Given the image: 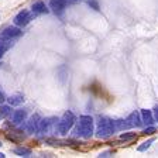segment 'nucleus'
<instances>
[{"label": "nucleus", "mask_w": 158, "mask_h": 158, "mask_svg": "<svg viewBox=\"0 0 158 158\" xmlns=\"http://www.w3.org/2000/svg\"><path fill=\"white\" fill-rule=\"evenodd\" d=\"M13 152L19 157H31L33 151H31V148L28 147H23V145H20V147H16L13 150Z\"/></svg>", "instance_id": "nucleus-15"}, {"label": "nucleus", "mask_w": 158, "mask_h": 158, "mask_svg": "<svg viewBox=\"0 0 158 158\" xmlns=\"http://www.w3.org/2000/svg\"><path fill=\"white\" fill-rule=\"evenodd\" d=\"M141 120H143V124H147V126H151L152 123L155 122L154 114H152V110H147V109H141Z\"/></svg>", "instance_id": "nucleus-12"}, {"label": "nucleus", "mask_w": 158, "mask_h": 158, "mask_svg": "<svg viewBox=\"0 0 158 158\" xmlns=\"http://www.w3.org/2000/svg\"><path fill=\"white\" fill-rule=\"evenodd\" d=\"M75 122H76V116L73 114L71 110H66V112L61 116V118L56 120V131H58L59 134L66 135L73 128Z\"/></svg>", "instance_id": "nucleus-3"}, {"label": "nucleus", "mask_w": 158, "mask_h": 158, "mask_svg": "<svg viewBox=\"0 0 158 158\" xmlns=\"http://www.w3.org/2000/svg\"><path fill=\"white\" fill-rule=\"evenodd\" d=\"M28 117V110L27 109H17L13 113H10V123L11 124H23Z\"/></svg>", "instance_id": "nucleus-7"}, {"label": "nucleus", "mask_w": 158, "mask_h": 158, "mask_svg": "<svg viewBox=\"0 0 158 158\" xmlns=\"http://www.w3.org/2000/svg\"><path fill=\"white\" fill-rule=\"evenodd\" d=\"M157 131V128L154 127V126H148L147 128H144V130H143V134H145V135H151V134H154V133Z\"/></svg>", "instance_id": "nucleus-21"}, {"label": "nucleus", "mask_w": 158, "mask_h": 158, "mask_svg": "<svg viewBox=\"0 0 158 158\" xmlns=\"http://www.w3.org/2000/svg\"><path fill=\"white\" fill-rule=\"evenodd\" d=\"M7 102H9L10 106H20L24 103V96L20 95V93H16V95H11L6 99Z\"/></svg>", "instance_id": "nucleus-14"}, {"label": "nucleus", "mask_w": 158, "mask_h": 158, "mask_svg": "<svg viewBox=\"0 0 158 158\" xmlns=\"http://www.w3.org/2000/svg\"><path fill=\"white\" fill-rule=\"evenodd\" d=\"M21 34H23L21 27L9 26V27H6V28L2 30V33H0V38H3V40H16V38H19Z\"/></svg>", "instance_id": "nucleus-6"}, {"label": "nucleus", "mask_w": 158, "mask_h": 158, "mask_svg": "<svg viewBox=\"0 0 158 158\" xmlns=\"http://www.w3.org/2000/svg\"><path fill=\"white\" fill-rule=\"evenodd\" d=\"M13 47V40H3L0 38V59L3 58V55Z\"/></svg>", "instance_id": "nucleus-13"}, {"label": "nucleus", "mask_w": 158, "mask_h": 158, "mask_svg": "<svg viewBox=\"0 0 158 158\" xmlns=\"http://www.w3.org/2000/svg\"><path fill=\"white\" fill-rule=\"evenodd\" d=\"M0 158H6V154H4V152H0Z\"/></svg>", "instance_id": "nucleus-26"}, {"label": "nucleus", "mask_w": 158, "mask_h": 158, "mask_svg": "<svg viewBox=\"0 0 158 158\" xmlns=\"http://www.w3.org/2000/svg\"><path fill=\"white\" fill-rule=\"evenodd\" d=\"M6 137L9 140H11L13 143H20L26 138L23 133H20V131H9V133H6Z\"/></svg>", "instance_id": "nucleus-16"}, {"label": "nucleus", "mask_w": 158, "mask_h": 158, "mask_svg": "<svg viewBox=\"0 0 158 158\" xmlns=\"http://www.w3.org/2000/svg\"><path fill=\"white\" fill-rule=\"evenodd\" d=\"M126 122H127L128 127H141L143 126V120H141V114L140 112H131L130 114L126 117Z\"/></svg>", "instance_id": "nucleus-9"}, {"label": "nucleus", "mask_w": 158, "mask_h": 158, "mask_svg": "<svg viewBox=\"0 0 158 158\" xmlns=\"http://www.w3.org/2000/svg\"><path fill=\"white\" fill-rule=\"evenodd\" d=\"M56 120H58V118H55V117L41 118V120H40V124H38V130H37V134L45 135L47 133H49L52 130V127H55V130H56Z\"/></svg>", "instance_id": "nucleus-4"}, {"label": "nucleus", "mask_w": 158, "mask_h": 158, "mask_svg": "<svg viewBox=\"0 0 158 158\" xmlns=\"http://www.w3.org/2000/svg\"><path fill=\"white\" fill-rule=\"evenodd\" d=\"M40 120H41V117H40L38 114H33L31 117L28 118V120H26V131L30 133V134H34V133H37V130H38V124H40Z\"/></svg>", "instance_id": "nucleus-8"}, {"label": "nucleus", "mask_w": 158, "mask_h": 158, "mask_svg": "<svg viewBox=\"0 0 158 158\" xmlns=\"http://www.w3.org/2000/svg\"><path fill=\"white\" fill-rule=\"evenodd\" d=\"M155 141V138H150V140H147V141H144L141 145H138L137 147V151H140V152H143V151H145V150H148V148L151 147V144Z\"/></svg>", "instance_id": "nucleus-20"}, {"label": "nucleus", "mask_w": 158, "mask_h": 158, "mask_svg": "<svg viewBox=\"0 0 158 158\" xmlns=\"http://www.w3.org/2000/svg\"><path fill=\"white\" fill-rule=\"evenodd\" d=\"M116 131H117V127H116L114 118L106 117V116H100L98 118V126H96V130H95L96 137L109 138L112 137Z\"/></svg>", "instance_id": "nucleus-2"}, {"label": "nucleus", "mask_w": 158, "mask_h": 158, "mask_svg": "<svg viewBox=\"0 0 158 158\" xmlns=\"http://www.w3.org/2000/svg\"><path fill=\"white\" fill-rule=\"evenodd\" d=\"M95 134V120L92 116L82 114L76 118L75 128H73V135L81 138H90Z\"/></svg>", "instance_id": "nucleus-1"}, {"label": "nucleus", "mask_w": 158, "mask_h": 158, "mask_svg": "<svg viewBox=\"0 0 158 158\" xmlns=\"http://www.w3.org/2000/svg\"><path fill=\"white\" fill-rule=\"evenodd\" d=\"M152 114H154L155 122L158 123V105H155V106H154V109H152Z\"/></svg>", "instance_id": "nucleus-24"}, {"label": "nucleus", "mask_w": 158, "mask_h": 158, "mask_svg": "<svg viewBox=\"0 0 158 158\" xmlns=\"http://www.w3.org/2000/svg\"><path fill=\"white\" fill-rule=\"evenodd\" d=\"M11 113V106L10 105H2L0 103V120H4L7 118Z\"/></svg>", "instance_id": "nucleus-17"}, {"label": "nucleus", "mask_w": 158, "mask_h": 158, "mask_svg": "<svg viewBox=\"0 0 158 158\" xmlns=\"http://www.w3.org/2000/svg\"><path fill=\"white\" fill-rule=\"evenodd\" d=\"M4 100H6V96H4L3 92H0V103H3Z\"/></svg>", "instance_id": "nucleus-25"}, {"label": "nucleus", "mask_w": 158, "mask_h": 158, "mask_svg": "<svg viewBox=\"0 0 158 158\" xmlns=\"http://www.w3.org/2000/svg\"><path fill=\"white\" fill-rule=\"evenodd\" d=\"M31 11H33L34 16H40V14H47L49 11V9L45 6L43 0H35L31 6Z\"/></svg>", "instance_id": "nucleus-11"}, {"label": "nucleus", "mask_w": 158, "mask_h": 158, "mask_svg": "<svg viewBox=\"0 0 158 158\" xmlns=\"http://www.w3.org/2000/svg\"><path fill=\"white\" fill-rule=\"evenodd\" d=\"M33 17H34V14H33V11H28V10H21V11H19V13L16 14V17L13 19V23H14V26H17V27H26L27 24L33 20Z\"/></svg>", "instance_id": "nucleus-5"}, {"label": "nucleus", "mask_w": 158, "mask_h": 158, "mask_svg": "<svg viewBox=\"0 0 158 158\" xmlns=\"http://www.w3.org/2000/svg\"><path fill=\"white\" fill-rule=\"evenodd\" d=\"M88 4H89V6H92L96 11H99V4H98V2H96V0H89Z\"/></svg>", "instance_id": "nucleus-23"}, {"label": "nucleus", "mask_w": 158, "mask_h": 158, "mask_svg": "<svg viewBox=\"0 0 158 158\" xmlns=\"http://www.w3.org/2000/svg\"><path fill=\"white\" fill-rule=\"evenodd\" d=\"M45 143H47V144H49V145H54V147H62V145H68V141L58 140V138H47Z\"/></svg>", "instance_id": "nucleus-18"}, {"label": "nucleus", "mask_w": 158, "mask_h": 158, "mask_svg": "<svg viewBox=\"0 0 158 158\" xmlns=\"http://www.w3.org/2000/svg\"><path fill=\"white\" fill-rule=\"evenodd\" d=\"M2 145H3V143H2V141H0V147H2Z\"/></svg>", "instance_id": "nucleus-27"}, {"label": "nucleus", "mask_w": 158, "mask_h": 158, "mask_svg": "<svg viewBox=\"0 0 158 158\" xmlns=\"http://www.w3.org/2000/svg\"><path fill=\"white\" fill-rule=\"evenodd\" d=\"M66 2L68 0H49V9L52 10L56 16H61L65 11Z\"/></svg>", "instance_id": "nucleus-10"}, {"label": "nucleus", "mask_w": 158, "mask_h": 158, "mask_svg": "<svg viewBox=\"0 0 158 158\" xmlns=\"http://www.w3.org/2000/svg\"><path fill=\"white\" fill-rule=\"evenodd\" d=\"M0 65H2V62H0Z\"/></svg>", "instance_id": "nucleus-28"}, {"label": "nucleus", "mask_w": 158, "mask_h": 158, "mask_svg": "<svg viewBox=\"0 0 158 158\" xmlns=\"http://www.w3.org/2000/svg\"><path fill=\"white\" fill-rule=\"evenodd\" d=\"M113 155V151L112 150H109V151H103V152H100V154L98 155L99 158H106V157H112Z\"/></svg>", "instance_id": "nucleus-22"}, {"label": "nucleus", "mask_w": 158, "mask_h": 158, "mask_svg": "<svg viewBox=\"0 0 158 158\" xmlns=\"http://www.w3.org/2000/svg\"><path fill=\"white\" fill-rule=\"evenodd\" d=\"M118 138H120L122 141H133V140L137 138V134H135V133H122Z\"/></svg>", "instance_id": "nucleus-19"}]
</instances>
